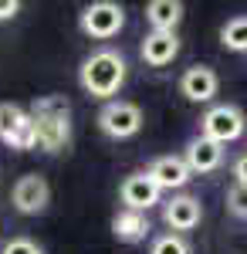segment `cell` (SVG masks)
Instances as JSON below:
<instances>
[{"mask_svg":"<svg viewBox=\"0 0 247 254\" xmlns=\"http://www.w3.org/2000/svg\"><path fill=\"white\" fill-rule=\"evenodd\" d=\"M34 142L41 153H64L71 146V105L64 95H38L31 102Z\"/></svg>","mask_w":247,"mask_h":254,"instance_id":"1","label":"cell"},{"mask_svg":"<svg viewBox=\"0 0 247 254\" xmlns=\"http://www.w3.org/2000/svg\"><path fill=\"white\" fill-rule=\"evenodd\" d=\"M125 75H129L125 58H122L115 48H98V51H92L88 58L81 61V68H78V85L85 88V95L112 102V98L122 92Z\"/></svg>","mask_w":247,"mask_h":254,"instance_id":"2","label":"cell"},{"mask_svg":"<svg viewBox=\"0 0 247 254\" xmlns=\"http://www.w3.org/2000/svg\"><path fill=\"white\" fill-rule=\"evenodd\" d=\"M78 27L92 41H112L125 27V7L115 0H95L78 14Z\"/></svg>","mask_w":247,"mask_h":254,"instance_id":"3","label":"cell"},{"mask_svg":"<svg viewBox=\"0 0 247 254\" xmlns=\"http://www.w3.org/2000/svg\"><path fill=\"white\" fill-rule=\"evenodd\" d=\"M0 142L7 149H17V153L38 149V142H34V119H31L27 109H20L14 102H0Z\"/></svg>","mask_w":247,"mask_h":254,"instance_id":"4","label":"cell"},{"mask_svg":"<svg viewBox=\"0 0 247 254\" xmlns=\"http://www.w3.org/2000/svg\"><path fill=\"white\" fill-rule=\"evenodd\" d=\"M95 122L109 139H132L142 129V109L135 102H125V98H112L98 109Z\"/></svg>","mask_w":247,"mask_h":254,"instance_id":"5","label":"cell"},{"mask_svg":"<svg viewBox=\"0 0 247 254\" xmlns=\"http://www.w3.org/2000/svg\"><path fill=\"white\" fill-rule=\"evenodd\" d=\"M244 129H247V119L237 105H213V109H207L203 119H200V136L213 139V142H220V146L241 139Z\"/></svg>","mask_w":247,"mask_h":254,"instance_id":"6","label":"cell"},{"mask_svg":"<svg viewBox=\"0 0 247 254\" xmlns=\"http://www.w3.org/2000/svg\"><path fill=\"white\" fill-rule=\"evenodd\" d=\"M10 203H14V210L24 217H38L48 210V203H51V187H48V180L41 173H24L14 183V190H10Z\"/></svg>","mask_w":247,"mask_h":254,"instance_id":"7","label":"cell"},{"mask_svg":"<svg viewBox=\"0 0 247 254\" xmlns=\"http://www.w3.org/2000/svg\"><path fill=\"white\" fill-rule=\"evenodd\" d=\"M159 187L152 183L149 173H129L122 183H119V200L125 203V210H135V214H149V207L159 203Z\"/></svg>","mask_w":247,"mask_h":254,"instance_id":"8","label":"cell"},{"mask_svg":"<svg viewBox=\"0 0 247 254\" xmlns=\"http://www.w3.org/2000/svg\"><path fill=\"white\" fill-rule=\"evenodd\" d=\"M163 220H166V227H173V234L193 231V227L203 220V203H200V196L173 193L170 200L163 203Z\"/></svg>","mask_w":247,"mask_h":254,"instance_id":"9","label":"cell"},{"mask_svg":"<svg viewBox=\"0 0 247 254\" xmlns=\"http://www.w3.org/2000/svg\"><path fill=\"white\" fill-rule=\"evenodd\" d=\"M217 88H220V78L207 64H193L180 75V95L190 98V102H210L217 95Z\"/></svg>","mask_w":247,"mask_h":254,"instance_id":"10","label":"cell"},{"mask_svg":"<svg viewBox=\"0 0 247 254\" xmlns=\"http://www.w3.org/2000/svg\"><path fill=\"white\" fill-rule=\"evenodd\" d=\"M139 51H142V61L149 68H166L180 55V34H173V31H149Z\"/></svg>","mask_w":247,"mask_h":254,"instance_id":"11","label":"cell"},{"mask_svg":"<svg viewBox=\"0 0 247 254\" xmlns=\"http://www.w3.org/2000/svg\"><path fill=\"white\" fill-rule=\"evenodd\" d=\"M152 176V183L159 187V190H183L186 183H190V166H186V159L183 156H159L152 159V166L146 170Z\"/></svg>","mask_w":247,"mask_h":254,"instance_id":"12","label":"cell"},{"mask_svg":"<svg viewBox=\"0 0 247 254\" xmlns=\"http://www.w3.org/2000/svg\"><path fill=\"white\" fill-rule=\"evenodd\" d=\"M186 166H190V173H213V170H220V163H224V146L220 142H213L207 136H196L186 142Z\"/></svg>","mask_w":247,"mask_h":254,"instance_id":"13","label":"cell"},{"mask_svg":"<svg viewBox=\"0 0 247 254\" xmlns=\"http://www.w3.org/2000/svg\"><path fill=\"white\" fill-rule=\"evenodd\" d=\"M112 234L115 241L122 244H142L146 237L152 234V224H149V214H135V210H119L112 217Z\"/></svg>","mask_w":247,"mask_h":254,"instance_id":"14","label":"cell"},{"mask_svg":"<svg viewBox=\"0 0 247 254\" xmlns=\"http://www.w3.org/2000/svg\"><path fill=\"white\" fill-rule=\"evenodd\" d=\"M146 20H149L152 31H173L180 27L183 20V3L180 0H149L146 3Z\"/></svg>","mask_w":247,"mask_h":254,"instance_id":"15","label":"cell"},{"mask_svg":"<svg viewBox=\"0 0 247 254\" xmlns=\"http://www.w3.org/2000/svg\"><path fill=\"white\" fill-rule=\"evenodd\" d=\"M220 44L227 51H234V55H244L247 51V14H237V17H230L220 27Z\"/></svg>","mask_w":247,"mask_h":254,"instance_id":"16","label":"cell"},{"mask_svg":"<svg viewBox=\"0 0 247 254\" xmlns=\"http://www.w3.org/2000/svg\"><path fill=\"white\" fill-rule=\"evenodd\" d=\"M149 254H190V244L183 241V234H159V237H152V248Z\"/></svg>","mask_w":247,"mask_h":254,"instance_id":"17","label":"cell"},{"mask_svg":"<svg viewBox=\"0 0 247 254\" xmlns=\"http://www.w3.org/2000/svg\"><path fill=\"white\" fill-rule=\"evenodd\" d=\"M227 210L234 217L247 220V187H241V183H230L227 187Z\"/></svg>","mask_w":247,"mask_h":254,"instance_id":"18","label":"cell"},{"mask_svg":"<svg viewBox=\"0 0 247 254\" xmlns=\"http://www.w3.org/2000/svg\"><path fill=\"white\" fill-rule=\"evenodd\" d=\"M0 254H44V251H41L31 237H10V241L0 248Z\"/></svg>","mask_w":247,"mask_h":254,"instance_id":"19","label":"cell"},{"mask_svg":"<svg viewBox=\"0 0 247 254\" xmlns=\"http://www.w3.org/2000/svg\"><path fill=\"white\" fill-rule=\"evenodd\" d=\"M230 173H234V183L247 187V153H244V156H237V159H234V170H230Z\"/></svg>","mask_w":247,"mask_h":254,"instance_id":"20","label":"cell"},{"mask_svg":"<svg viewBox=\"0 0 247 254\" xmlns=\"http://www.w3.org/2000/svg\"><path fill=\"white\" fill-rule=\"evenodd\" d=\"M17 14H20L17 0H0V20H14Z\"/></svg>","mask_w":247,"mask_h":254,"instance_id":"21","label":"cell"}]
</instances>
